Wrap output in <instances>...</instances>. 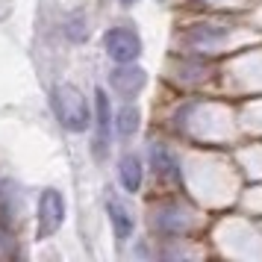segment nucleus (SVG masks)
<instances>
[{"instance_id":"nucleus-1","label":"nucleus","mask_w":262,"mask_h":262,"mask_svg":"<svg viewBox=\"0 0 262 262\" xmlns=\"http://www.w3.org/2000/svg\"><path fill=\"white\" fill-rule=\"evenodd\" d=\"M50 106H53V115L59 118V124L68 133L89 130L92 109H89V100L83 97V92H80L77 85H68V83L53 85V92H50Z\"/></svg>"},{"instance_id":"nucleus-2","label":"nucleus","mask_w":262,"mask_h":262,"mask_svg":"<svg viewBox=\"0 0 262 262\" xmlns=\"http://www.w3.org/2000/svg\"><path fill=\"white\" fill-rule=\"evenodd\" d=\"M103 48H106L109 59L124 65V62L139 59L142 38H139V33L133 27H112V30H106V36H103Z\"/></svg>"},{"instance_id":"nucleus-3","label":"nucleus","mask_w":262,"mask_h":262,"mask_svg":"<svg viewBox=\"0 0 262 262\" xmlns=\"http://www.w3.org/2000/svg\"><path fill=\"white\" fill-rule=\"evenodd\" d=\"M65 221V201L56 189H45L38 198V238L53 236Z\"/></svg>"},{"instance_id":"nucleus-4","label":"nucleus","mask_w":262,"mask_h":262,"mask_svg":"<svg viewBox=\"0 0 262 262\" xmlns=\"http://www.w3.org/2000/svg\"><path fill=\"white\" fill-rule=\"evenodd\" d=\"M95 127H97V156L106 154L109 136H112V127H115V115H112V103H109V95L103 89L95 92Z\"/></svg>"},{"instance_id":"nucleus-5","label":"nucleus","mask_w":262,"mask_h":262,"mask_svg":"<svg viewBox=\"0 0 262 262\" xmlns=\"http://www.w3.org/2000/svg\"><path fill=\"white\" fill-rule=\"evenodd\" d=\"M109 83H112V89H115V95L136 97L139 95V89L147 83V74H144L142 68H133L130 62H124V68H118V71L112 74Z\"/></svg>"},{"instance_id":"nucleus-6","label":"nucleus","mask_w":262,"mask_h":262,"mask_svg":"<svg viewBox=\"0 0 262 262\" xmlns=\"http://www.w3.org/2000/svg\"><path fill=\"white\" fill-rule=\"evenodd\" d=\"M118 180H121V186H124V191H130V194H136V191L142 189L144 165L136 154H124L118 159Z\"/></svg>"},{"instance_id":"nucleus-7","label":"nucleus","mask_w":262,"mask_h":262,"mask_svg":"<svg viewBox=\"0 0 262 262\" xmlns=\"http://www.w3.org/2000/svg\"><path fill=\"white\" fill-rule=\"evenodd\" d=\"M109 221H112V233L115 238H130L133 236V215L127 212V206H121L118 201H109Z\"/></svg>"},{"instance_id":"nucleus-8","label":"nucleus","mask_w":262,"mask_h":262,"mask_svg":"<svg viewBox=\"0 0 262 262\" xmlns=\"http://www.w3.org/2000/svg\"><path fill=\"white\" fill-rule=\"evenodd\" d=\"M139 124H142V112H139L136 106H130V103L115 112V133L124 136V139H130L133 133L139 130Z\"/></svg>"},{"instance_id":"nucleus-9","label":"nucleus","mask_w":262,"mask_h":262,"mask_svg":"<svg viewBox=\"0 0 262 262\" xmlns=\"http://www.w3.org/2000/svg\"><path fill=\"white\" fill-rule=\"evenodd\" d=\"M150 159H154V168H156V174L159 177H180V171H177V162H174V156L168 154V147H162V144H154L150 147Z\"/></svg>"},{"instance_id":"nucleus-10","label":"nucleus","mask_w":262,"mask_h":262,"mask_svg":"<svg viewBox=\"0 0 262 262\" xmlns=\"http://www.w3.org/2000/svg\"><path fill=\"white\" fill-rule=\"evenodd\" d=\"M227 33L221 30V27H212V24H201L194 27V33L189 36V41H194V45H201V48H215L218 41H224Z\"/></svg>"},{"instance_id":"nucleus-11","label":"nucleus","mask_w":262,"mask_h":262,"mask_svg":"<svg viewBox=\"0 0 262 262\" xmlns=\"http://www.w3.org/2000/svg\"><path fill=\"white\" fill-rule=\"evenodd\" d=\"M65 36L71 38V41H83L85 38V15L83 12H74L65 21Z\"/></svg>"},{"instance_id":"nucleus-12","label":"nucleus","mask_w":262,"mask_h":262,"mask_svg":"<svg viewBox=\"0 0 262 262\" xmlns=\"http://www.w3.org/2000/svg\"><path fill=\"white\" fill-rule=\"evenodd\" d=\"M177 209H165V212L156 215V227L162 230V233H174V230H180L183 227V218H177Z\"/></svg>"},{"instance_id":"nucleus-13","label":"nucleus","mask_w":262,"mask_h":262,"mask_svg":"<svg viewBox=\"0 0 262 262\" xmlns=\"http://www.w3.org/2000/svg\"><path fill=\"white\" fill-rule=\"evenodd\" d=\"M121 3H124V6H133V3H139V0H121Z\"/></svg>"}]
</instances>
